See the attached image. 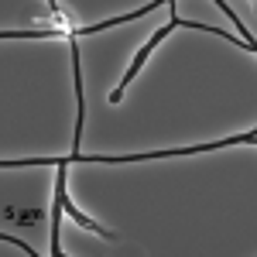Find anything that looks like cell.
Segmentation results:
<instances>
[{"label": "cell", "mask_w": 257, "mask_h": 257, "mask_svg": "<svg viewBox=\"0 0 257 257\" xmlns=\"http://www.w3.org/2000/svg\"><path fill=\"white\" fill-rule=\"evenodd\" d=\"M172 28H178V18H175V14H168V24H165V28H158V35H151V38H148V45H144V48L138 52V59H134V65L127 69V76H123V82H120L117 89H113V96H110V103H120V96H123V89H127V82H131L134 76H138V69L144 65V59H148V52H151V48H155V45H158V41L165 38V35H168Z\"/></svg>", "instance_id": "6da1fadb"}]
</instances>
